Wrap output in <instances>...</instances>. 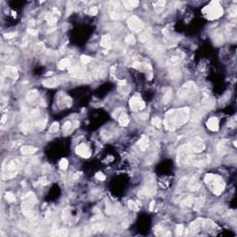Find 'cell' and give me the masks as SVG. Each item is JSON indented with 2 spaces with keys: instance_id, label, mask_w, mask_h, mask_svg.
<instances>
[{
  "instance_id": "1",
  "label": "cell",
  "mask_w": 237,
  "mask_h": 237,
  "mask_svg": "<svg viewBox=\"0 0 237 237\" xmlns=\"http://www.w3.org/2000/svg\"><path fill=\"white\" fill-rule=\"evenodd\" d=\"M189 119V108H183L178 110L171 109L166 114L164 125L168 130H174L184 124Z\"/></svg>"
},
{
  "instance_id": "2",
  "label": "cell",
  "mask_w": 237,
  "mask_h": 237,
  "mask_svg": "<svg viewBox=\"0 0 237 237\" xmlns=\"http://www.w3.org/2000/svg\"><path fill=\"white\" fill-rule=\"evenodd\" d=\"M205 182L209 185L211 191L217 195H220L225 188V182H223V180L220 176L212 173H209L206 175Z\"/></svg>"
},
{
  "instance_id": "3",
  "label": "cell",
  "mask_w": 237,
  "mask_h": 237,
  "mask_svg": "<svg viewBox=\"0 0 237 237\" xmlns=\"http://www.w3.org/2000/svg\"><path fill=\"white\" fill-rule=\"evenodd\" d=\"M204 12H206V15L209 19L214 20L218 19L222 15L223 9L220 7V5L219 4V2H211L209 6L206 7Z\"/></svg>"
},
{
  "instance_id": "4",
  "label": "cell",
  "mask_w": 237,
  "mask_h": 237,
  "mask_svg": "<svg viewBox=\"0 0 237 237\" xmlns=\"http://www.w3.org/2000/svg\"><path fill=\"white\" fill-rule=\"evenodd\" d=\"M19 160L18 159H13L8 164L6 170L3 172V177L4 179H12L17 175L18 170H19Z\"/></svg>"
},
{
  "instance_id": "5",
  "label": "cell",
  "mask_w": 237,
  "mask_h": 237,
  "mask_svg": "<svg viewBox=\"0 0 237 237\" xmlns=\"http://www.w3.org/2000/svg\"><path fill=\"white\" fill-rule=\"evenodd\" d=\"M127 22H128L129 28L135 32H141V31L144 29V23H143V21H141L138 17H136V16H132V17H130L129 19H128Z\"/></svg>"
},
{
  "instance_id": "6",
  "label": "cell",
  "mask_w": 237,
  "mask_h": 237,
  "mask_svg": "<svg viewBox=\"0 0 237 237\" xmlns=\"http://www.w3.org/2000/svg\"><path fill=\"white\" fill-rule=\"evenodd\" d=\"M122 7L119 2L110 3V18L112 20H120L122 18Z\"/></svg>"
},
{
  "instance_id": "7",
  "label": "cell",
  "mask_w": 237,
  "mask_h": 237,
  "mask_svg": "<svg viewBox=\"0 0 237 237\" xmlns=\"http://www.w3.org/2000/svg\"><path fill=\"white\" fill-rule=\"evenodd\" d=\"M194 87H195V84L190 81V82L186 83L185 84L182 85V87L181 88V89L178 91V93H177V95H178L179 98H183V97H186L190 94V92L193 90Z\"/></svg>"
},
{
  "instance_id": "8",
  "label": "cell",
  "mask_w": 237,
  "mask_h": 237,
  "mask_svg": "<svg viewBox=\"0 0 237 237\" xmlns=\"http://www.w3.org/2000/svg\"><path fill=\"white\" fill-rule=\"evenodd\" d=\"M76 154H78L79 156L83 157H90L91 156V152H90V149L85 144H81L76 147L75 150Z\"/></svg>"
},
{
  "instance_id": "9",
  "label": "cell",
  "mask_w": 237,
  "mask_h": 237,
  "mask_svg": "<svg viewBox=\"0 0 237 237\" xmlns=\"http://www.w3.org/2000/svg\"><path fill=\"white\" fill-rule=\"evenodd\" d=\"M207 127L209 128L210 131L217 132L219 130V120L216 117H213L209 119L207 122Z\"/></svg>"
},
{
  "instance_id": "10",
  "label": "cell",
  "mask_w": 237,
  "mask_h": 237,
  "mask_svg": "<svg viewBox=\"0 0 237 237\" xmlns=\"http://www.w3.org/2000/svg\"><path fill=\"white\" fill-rule=\"evenodd\" d=\"M4 73L8 77H10L12 79H17L18 78V70L15 67L12 66H6L4 70Z\"/></svg>"
},
{
  "instance_id": "11",
  "label": "cell",
  "mask_w": 237,
  "mask_h": 237,
  "mask_svg": "<svg viewBox=\"0 0 237 237\" xmlns=\"http://www.w3.org/2000/svg\"><path fill=\"white\" fill-rule=\"evenodd\" d=\"M141 102V99L139 98L138 96H133L132 97L131 99H130V108H131L132 110H133V111H137V110L139 109V104H140Z\"/></svg>"
},
{
  "instance_id": "12",
  "label": "cell",
  "mask_w": 237,
  "mask_h": 237,
  "mask_svg": "<svg viewBox=\"0 0 237 237\" xmlns=\"http://www.w3.org/2000/svg\"><path fill=\"white\" fill-rule=\"evenodd\" d=\"M188 188H189L191 191L195 192V191H197V190L200 188V183L198 182V180H197V178H195V177H193V178L190 180V182H188Z\"/></svg>"
},
{
  "instance_id": "13",
  "label": "cell",
  "mask_w": 237,
  "mask_h": 237,
  "mask_svg": "<svg viewBox=\"0 0 237 237\" xmlns=\"http://www.w3.org/2000/svg\"><path fill=\"white\" fill-rule=\"evenodd\" d=\"M100 45L103 47L107 48V49H109L111 47V39H110V36L108 34H105V35L102 36Z\"/></svg>"
},
{
  "instance_id": "14",
  "label": "cell",
  "mask_w": 237,
  "mask_h": 237,
  "mask_svg": "<svg viewBox=\"0 0 237 237\" xmlns=\"http://www.w3.org/2000/svg\"><path fill=\"white\" fill-rule=\"evenodd\" d=\"M148 144H149V139H148V137L146 136V135H143L142 138H141L140 140H139V142L137 143L139 148H140L141 150H143V151L147 148Z\"/></svg>"
},
{
  "instance_id": "15",
  "label": "cell",
  "mask_w": 237,
  "mask_h": 237,
  "mask_svg": "<svg viewBox=\"0 0 237 237\" xmlns=\"http://www.w3.org/2000/svg\"><path fill=\"white\" fill-rule=\"evenodd\" d=\"M36 152V148L33 147V146H24L21 147V153L22 155H32V154H34Z\"/></svg>"
},
{
  "instance_id": "16",
  "label": "cell",
  "mask_w": 237,
  "mask_h": 237,
  "mask_svg": "<svg viewBox=\"0 0 237 237\" xmlns=\"http://www.w3.org/2000/svg\"><path fill=\"white\" fill-rule=\"evenodd\" d=\"M201 225H202V222H199V220H195V221H194L193 223L190 225V228L188 231H190V233H191L192 234H195V233H196L197 231H199L200 226Z\"/></svg>"
},
{
  "instance_id": "17",
  "label": "cell",
  "mask_w": 237,
  "mask_h": 237,
  "mask_svg": "<svg viewBox=\"0 0 237 237\" xmlns=\"http://www.w3.org/2000/svg\"><path fill=\"white\" fill-rule=\"evenodd\" d=\"M59 84V82L56 78H52V79H47V80L43 81V85L46 86V87L48 88H52V87H56Z\"/></svg>"
},
{
  "instance_id": "18",
  "label": "cell",
  "mask_w": 237,
  "mask_h": 237,
  "mask_svg": "<svg viewBox=\"0 0 237 237\" xmlns=\"http://www.w3.org/2000/svg\"><path fill=\"white\" fill-rule=\"evenodd\" d=\"M194 201H195V198H194L193 195H187V196L182 201L181 205H182V207H191V206L193 205Z\"/></svg>"
},
{
  "instance_id": "19",
  "label": "cell",
  "mask_w": 237,
  "mask_h": 237,
  "mask_svg": "<svg viewBox=\"0 0 237 237\" xmlns=\"http://www.w3.org/2000/svg\"><path fill=\"white\" fill-rule=\"evenodd\" d=\"M38 96V91L37 90H32V91L28 92L26 95V99L28 102H32L35 100L36 97Z\"/></svg>"
},
{
  "instance_id": "20",
  "label": "cell",
  "mask_w": 237,
  "mask_h": 237,
  "mask_svg": "<svg viewBox=\"0 0 237 237\" xmlns=\"http://www.w3.org/2000/svg\"><path fill=\"white\" fill-rule=\"evenodd\" d=\"M119 122H120V126H127L128 123H129V118L126 115L125 113H122V115L119 117Z\"/></svg>"
},
{
  "instance_id": "21",
  "label": "cell",
  "mask_w": 237,
  "mask_h": 237,
  "mask_svg": "<svg viewBox=\"0 0 237 237\" xmlns=\"http://www.w3.org/2000/svg\"><path fill=\"white\" fill-rule=\"evenodd\" d=\"M59 70H65V69L69 68L70 66V59H64L59 63Z\"/></svg>"
},
{
  "instance_id": "22",
  "label": "cell",
  "mask_w": 237,
  "mask_h": 237,
  "mask_svg": "<svg viewBox=\"0 0 237 237\" xmlns=\"http://www.w3.org/2000/svg\"><path fill=\"white\" fill-rule=\"evenodd\" d=\"M31 129H32V122H29V120L24 122L23 123L21 124V130L23 132V133H27L28 132L31 131Z\"/></svg>"
},
{
  "instance_id": "23",
  "label": "cell",
  "mask_w": 237,
  "mask_h": 237,
  "mask_svg": "<svg viewBox=\"0 0 237 237\" xmlns=\"http://www.w3.org/2000/svg\"><path fill=\"white\" fill-rule=\"evenodd\" d=\"M123 4L126 8H128V9H133V8H136V7L138 6L139 2L138 1H135V0H133V1H124Z\"/></svg>"
},
{
  "instance_id": "24",
  "label": "cell",
  "mask_w": 237,
  "mask_h": 237,
  "mask_svg": "<svg viewBox=\"0 0 237 237\" xmlns=\"http://www.w3.org/2000/svg\"><path fill=\"white\" fill-rule=\"evenodd\" d=\"M171 95H172V90H171V88H169V89L166 91L165 95H164L163 96V103L164 104H168V103L171 101Z\"/></svg>"
},
{
  "instance_id": "25",
  "label": "cell",
  "mask_w": 237,
  "mask_h": 237,
  "mask_svg": "<svg viewBox=\"0 0 237 237\" xmlns=\"http://www.w3.org/2000/svg\"><path fill=\"white\" fill-rule=\"evenodd\" d=\"M105 228L104 223H101V222H96L95 224H94L92 226V231L94 233H99V231H102Z\"/></svg>"
},
{
  "instance_id": "26",
  "label": "cell",
  "mask_w": 237,
  "mask_h": 237,
  "mask_svg": "<svg viewBox=\"0 0 237 237\" xmlns=\"http://www.w3.org/2000/svg\"><path fill=\"white\" fill-rule=\"evenodd\" d=\"M226 141L223 140L221 141V142L220 143V144H218V146H217V150H218V152L220 154H221V155H224V154L226 153Z\"/></svg>"
},
{
  "instance_id": "27",
  "label": "cell",
  "mask_w": 237,
  "mask_h": 237,
  "mask_svg": "<svg viewBox=\"0 0 237 237\" xmlns=\"http://www.w3.org/2000/svg\"><path fill=\"white\" fill-rule=\"evenodd\" d=\"M150 37H151L150 32H143V33H141V35L139 36V40H140L142 43H144V42H147V41L150 39Z\"/></svg>"
},
{
  "instance_id": "28",
  "label": "cell",
  "mask_w": 237,
  "mask_h": 237,
  "mask_svg": "<svg viewBox=\"0 0 237 237\" xmlns=\"http://www.w3.org/2000/svg\"><path fill=\"white\" fill-rule=\"evenodd\" d=\"M155 233L158 236H167V235H171V233L168 231L167 230L165 229H155Z\"/></svg>"
},
{
  "instance_id": "29",
  "label": "cell",
  "mask_w": 237,
  "mask_h": 237,
  "mask_svg": "<svg viewBox=\"0 0 237 237\" xmlns=\"http://www.w3.org/2000/svg\"><path fill=\"white\" fill-rule=\"evenodd\" d=\"M165 4H166V2H165V1H163V0L157 2V4H156V6H155V10L157 12H160L161 10H163Z\"/></svg>"
},
{
  "instance_id": "30",
  "label": "cell",
  "mask_w": 237,
  "mask_h": 237,
  "mask_svg": "<svg viewBox=\"0 0 237 237\" xmlns=\"http://www.w3.org/2000/svg\"><path fill=\"white\" fill-rule=\"evenodd\" d=\"M194 203H195V209H199L203 207L204 199H202V198H197V199H195V201H194Z\"/></svg>"
},
{
  "instance_id": "31",
  "label": "cell",
  "mask_w": 237,
  "mask_h": 237,
  "mask_svg": "<svg viewBox=\"0 0 237 237\" xmlns=\"http://www.w3.org/2000/svg\"><path fill=\"white\" fill-rule=\"evenodd\" d=\"M179 76H180V71L177 69H172L170 70V77L171 79H177Z\"/></svg>"
},
{
  "instance_id": "32",
  "label": "cell",
  "mask_w": 237,
  "mask_h": 237,
  "mask_svg": "<svg viewBox=\"0 0 237 237\" xmlns=\"http://www.w3.org/2000/svg\"><path fill=\"white\" fill-rule=\"evenodd\" d=\"M125 42H126V44L130 45V46H133V45H135V38H134V36L132 35V34L128 35L127 37L125 38Z\"/></svg>"
},
{
  "instance_id": "33",
  "label": "cell",
  "mask_w": 237,
  "mask_h": 237,
  "mask_svg": "<svg viewBox=\"0 0 237 237\" xmlns=\"http://www.w3.org/2000/svg\"><path fill=\"white\" fill-rule=\"evenodd\" d=\"M46 21H47V23L49 25H55L56 22H57V18H55L53 16V14L52 15H47L46 16Z\"/></svg>"
},
{
  "instance_id": "34",
  "label": "cell",
  "mask_w": 237,
  "mask_h": 237,
  "mask_svg": "<svg viewBox=\"0 0 237 237\" xmlns=\"http://www.w3.org/2000/svg\"><path fill=\"white\" fill-rule=\"evenodd\" d=\"M68 165H69V162L66 158H62V159L60 160V162H59V168H60L61 170H63V171H64V170H67Z\"/></svg>"
},
{
  "instance_id": "35",
  "label": "cell",
  "mask_w": 237,
  "mask_h": 237,
  "mask_svg": "<svg viewBox=\"0 0 237 237\" xmlns=\"http://www.w3.org/2000/svg\"><path fill=\"white\" fill-rule=\"evenodd\" d=\"M161 123H162V122H161V120H160L159 118H157V117L153 118V120H152V124H153L154 126H156V127H157V128H159L160 126H161Z\"/></svg>"
},
{
  "instance_id": "36",
  "label": "cell",
  "mask_w": 237,
  "mask_h": 237,
  "mask_svg": "<svg viewBox=\"0 0 237 237\" xmlns=\"http://www.w3.org/2000/svg\"><path fill=\"white\" fill-rule=\"evenodd\" d=\"M6 199L8 200V202H14L16 200V197L15 195H13L12 193H10V192H8V193L6 194Z\"/></svg>"
},
{
  "instance_id": "37",
  "label": "cell",
  "mask_w": 237,
  "mask_h": 237,
  "mask_svg": "<svg viewBox=\"0 0 237 237\" xmlns=\"http://www.w3.org/2000/svg\"><path fill=\"white\" fill-rule=\"evenodd\" d=\"M128 207H129V209H132V210H137V209H138V207H137L136 203L133 202V200H129V201H128Z\"/></svg>"
},
{
  "instance_id": "38",
  "label": "cell",
  "mask_w": 237,
  "mask_h": 237,
  "mask_svg": "<svg viewBox=\"0 0 237 237\" xmlns=\"http://www.w3.org/2000/svg\"><path fill=\"white\" fill-rule=\"evenodd\" d=\"M46 120H41L36 123V127H37L38 129L42 130L46 127Z\"/></svg>"
},
{
  "instance_id": "39",
  "label": "cell",
  "mask_w": 237,
  "mask_h": 237,
  "mask_svg": "<svg viewBox=\"0 0 237 237\" xmlns=\"http://www.w3.org/2000/svg\"><path fill=\"white\" fill-rule=\"evenodd\" d=\"M182 233H183V225H182V224L177 225V227H176V235L181 236V235L182 234Z\"/></svg>"
},
{
  "instance_id": "40",
  "label": "cell",
  "mask_w": 237,
  "mask_h": 237,
  "mask_svg": "<svg viewBox=\"0 0 237 237\" xmlns=\"http://www.w3.org/2000/svg\"><path fill=\"white\" fill-rule=\"evenodd\" d=\"M70 127H71V122H66L64 123V125H63V132L64 133H66V132H68L69 130L70 129Z\"/></svg>"
},
{
  "instance_id": "41",
  "label": "cell",
  "mask_w": 237,
  "mask_h": 237,
  "mask_svg": "<svg viewBox=\"0 0 237 237\" xmlns=\"http://www.w3.org/2000/svg\"><path fill=\"white\" fill-rule=\"evenodd\" d=\"M90 60H91V59L85 55H83L82 57H81V61H82L83 64H87V63L90 62Z\"/></svg>"
},
{
  "instance_id": "42",
  "label": "cell",
  "mask_w": 237,
  "mask_h": 237,
  "mask_svg": "<svg viewBox=\"0 0 237 237\" xmlns=\"http://www.w3.org/2000/svg\"><path fill=\"white\" fill-rule=\"evenodd\" d=\"M95 178H96L97 180H99V181H104L105 179H106V176H105L103 172L99 171V172H97L96 174H95Z\"/></svg>"
},
{
  "instance_id": "43",
  "label": "cell",
  "mask_w": 237,
  "mask_h": 237,
  "mask_svg": "<svg viewBox=\"0 0 237 237\" xmlns=\"http://www.w3.org/2000/svg\"><path fill=\"white\" fill-rule=\"evenodd\" d=\"M57 130H59V123H57V122H54V123L52 124L51 128H50V132H51V133H55V132H57Z\"/></svg>"
},
{
  "instance_id": "44",
  "label": "cell",
  "mask_w": 237,
  "mask_h": 237,
  "mask_svg": "<svg viewBox=\"0 0 237 237\" xmlns=\"http://www.w3.org/2000/svg\"><path fill=\"white\" fill-rule=\"evenodd\" d=\"M57 235L59 236H67L68 235V231L66 229H61L57 231Z\"/></svg>"
},
{
  "instance_id": "45",
  "label": "cell",
  "mask_w": 237,
  "mask_h": 237,
  "mask_svg": "<svg viewBox=\"0 0 237 237\" xmlns=\"http://www.w3.org/2000/svg\"><path fill=\"white\" fill-rule=\"evenodd\" d=\"M72 9H73V8H72V5H71V3H70V2H69V3H68V6H67L66 15H67V16H69V15H70V14L72 12Z\"/></svg>"
},
{
  "instance_id": "46",
  "label": "cell",
  "mask_w": 237,
  "mask_h": 237,
  "mask_svg": "<svg viewBox=\"0 0 237 237\" xmlns=\"http://www.w3.org/2000/svg\"><path fill=\"white\" fill-rule=\"evenodd\" d=\"M16 35H17V32H8V33H5L4 34L5 38H7V39H10V38H13V37H15Z\"/></svg>"
},
{
  "instance_id": "47",
  "label": "cell",
  "mask_w": 237,
  "mask_h": 237,
  "mask_svg": "<svg viewBox=\"0 0 237 237\" xmlns=\"http://www.w3.org/2000/svg\"><path fill=\"white\" fill-rule=\"evenodd\" d=\"M97 11H98V10H97L96 7H93V8H91V9H90V14H91V15H96Z\"/></svg>"
},
{
  "instance_id": "48",
  "label": "cell",
  "mask_w": 237,
  "mask_h": 237,
  "mask_svg": "<svg viewBox=\"0 0 237 237\" xmlns=\"http://www.w3.org/2000/svg\"><path fill=\"white\" fill-rule=\"evenodd\" d=\"M133 68H134V69H140L141 67H142V63H141V62H138V61H135V62H133Z\"/></svg>"
},
{
  "instance_id": "49",
  "label": "cell",
  "mask_w": 237,
  "mask_h": 237,
  "mask_svg": "<svg viewBox=\"0 0 237 237\" xmlns=\"http://www.w3.org/2000/svg\"><path fill=\"white\" fill-rule=\"evenodd\" d=\"M39 110L38 109H33L31 111V115L32 116V117H37V116H39Z\"/></svg>"
},
{
  "instance_id": "50",
  "label": "cell",
  "mask_w": 237,
  "mask_h": 237,
  "mask_svg": "<svg viewBox=\"0 0 237 237\" xmlns=\"http://www.w3.org/2000/svg\"><path fill=\"white\" fill-rule=\"evenodd\" d=\"M27 32H28V33H30V34H32V35H37V31L36 30H32V29H28V30H27Z\"/></svg>"
},
{
  "instance_id": "51",
  "label": "cell",
  "mask_w": 237,
  "mask_h": 237,
  "mask_svg": "<svg viewBox=\"0 0 237 237\" xmlns=\"http://www.w3.org/2000/svg\"><path fill=\"white\" fill-rule=\"evenodd\" d=\"M139 117H140V119H142V120H146V119L148 118V113H146H146H141Z\"/></svg>"
},
{
  "instance_id": "52",
  "label": "cell",
  "mask_w": 237,
  "mask_h": 237,
  "mask_svg": "<svg viewBox=\"0 0 237 237\" xmlns=\"http://www.w3.org/2000/svg\"><path fill=\"white\" fill-rule=\"evenodd\" d=\"M146 108V104H144V101H141L140 104H139V110H143Z\"/></svg>"
},
{
  "instance_id": "53",
  "label": "cell",
  "mask_w": 237,
  "mask_h": 237,
  "mask_svg": "<svg viewBox=\"0 0 237 237\" xmlns=\"http://www.w3.org/2000/svg\"><path fill=\"white\" fill-rule=\"evenodd\" d=\"M118 84H119V85L120 86H124L126 85V81L125 80H120L118 82Z\"/></svg>"
},
{
  "instance_id": "54",
  "label": "cell",
  "mask_w": 237,
  "mask_h": 237,
  "mask_svg": "<svg viewBox=\"0 0 237 237\" xmlns=\"http://www.w3.org/2000/svg\"><path fill=\"white\" fill-rule=\"evenodd\" d=\"M39 182H40L42 185H46V179H45V178H41L40 181H39Z\"/></svg>"
},
{
  "instance_id": "55",
  "label": "cell",
  "mask_w": 237,
  "mask_h": 237,
  "mask_svg": "<svg viewBox=\"0 0 237 237\" xmlns=\"http://www.w3.org/2000/svg\"><path fill=\"white\" fill-rule=\"evenodd\" d=\"M230 15L233 16V17H234V16L236 15V9H235V8H233L231 11H230Z\"/></svg>"
},
{
  "instance_id": "56",
  "label": "cell",
  "mask_w": 237,
  "mask_h": 237,
  "mask_svg": "<svg viewBox=\"0 0 237 237\" xmlns=\"http://www.w3.org/2000/svg\"><path fill=\"white\" fill-rule=\"evenodd\" d=\"M154 206H155V201H152L149 205V209L150 210H153L154 209Z\"/></svg>"
},
{
  "instance_id": "57",
  "label": "cell",
  "mask_w": 237,
  "mask_h": 237,
  "mask_svg": "<svg viewBox=\"0 0 237 237\" xmlns=\"http://www.w3.org/2000/svg\"><path fill=\"white\" fill-rule=\"evenodd\" d=\"M22 45H23V46H27V45H28V39H27L26 37H24V39H23Z\"/></svg>"
},
{
  "instance_id": "58",
  "label": "cell",
  "mask_w": 237,
  "mask_h": 237,
  "mask_svg": "<svg viewBox=\"0 0 237 237\" xmlns=\"http://www.w3.org/2000/svg\"><path fill=\"white\" fill-rule=\"evenodd\" d=\"M178 59H179L178 57H171V62H177V61H178Z\"/></svg>"
},
{
  "instance_id": "59",
  "label": "cell",
  "mask_w": 237,
  "mask_h": 237,
  "mask_svg": "<svg viewBox=\"0 0 237 237\" xmlns=\"http://www.w3.org/2000/svg\"><path fill=\"white\" fill-rule=\"evenodd\" d=\"M99 219H102V216H99V215H97V216H96V215H95V216L94 217L93 219H92V220H99Z\"/></svg>"
},
{
  "instance_id": "60",
  "label": "cell",
  "mask_w": 237,
  "mask_h": 237,
  "mask_svg": "<svg viewBox=\"0 0 237 237\" xmlns=\"http://www.w3.org/2000/svg\"><path fill=\"white\" fill-rule=\"evenodd\" d=\"M6 120H7V115H4L2 117V120H1V123H2V124L5 123V122H6Z\"/></svg>"
},
{
  "instance_id": "61",
  "label": "cell",
  "mask_w": 237,
  "mask_h": 237,
  "mask_svg": "<svg viewBox=\"0 0 237 237\" xmlns=\"http://www.w3.org/2000/svg\"><path fill=\"white\" fill-rule=\"evenodd\" d=\"M81 174H82V173H81V172L76 173L75 175H73V179H75V180H76V179H78V178H79V176H80Z\"/></svg>"
}]
</instances>
